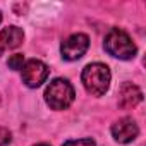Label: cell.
<instances>
[{
    "mask_svg": "<svg viewBox=\"0 0 146 146\" xmlns=\"http://www.w3.org/2000/svg\"><path fill=\"white\" fill-rule=\"evenodd\" d=\"M110 70L105 64L95 62L90 64L83 69L81 74V81L86 88L88 93H91L93 96H102L107 93L108 86H110Z\"/></svg>",
    "mask_w": 146,
    "mask_h": 146,
    "instance_id": "1",
    "label": "cell"
},
{
    "mask_svg": "<svg viewBox=\"0 0 146 146\" xmlns=\"http://www.w3.org/2000/svg\"><path fill=\"white\" fill-rule=\"evenodd\" d=\"M105 50H107V53H110L112 57H117L120 60H129L137 52L131 36L119 28H112L108 31V35L105 36Z\"/></svg>",
    "mask_w": 146,
    "mask_h": 146,
    "instance_id": "2",
    "label": "cell"
},
{
    "mask_svg": "<svg viewBox=\"0 0 146 146\" xmlns=\"http://www.w3.org/2000/svg\"><path fill=\"white\" fill-rule=\"evenodd\" d=\"M76 98V91L72 88V84L67 79H53L46 90H45V100L53 110H64L67 108Z\"/></svg>",
    "mask_w": 146,
    "mask_h": 146,
    "instance_id": "3",
    "label": "cell"
},
{
    "mask_svg": "<svg viewBox=\"0 0 146 146\" xmlns=\"http://www.w3.org/2000/svg\"><path fill=\"white\" fill-rule=\"evenodd\" d=\"M48 72H50V69L46 67V64H43L41 60L31 58V60L24 62V65L21 69L23 83L28 88H38V86H41L46 81Z\"/></svg>",
    "mask_w": 146,
    "mask_h": 146,
    "instance_id": "4",
    "label": "cell"
},
{
    "mask_svg": "<svg viewBox=\"0 0 146 146\" xmlns=\"http://www.w3.org/2000/svg\"><path fill=\"white\" fill-rule=\"evenodd\" d=\"M88 46H90V38L83 33H78V35L69 36L62 43L60 52H62V57L65 60H78L86 53Z\"/></svg>",
    "mask_w": 146,
    "mask_h": 146,
    "instance_id": "5",
    "label": "cell"
},
{
    "mask_svg": "<svg viewBox=\"0 0 146 146\" xmlns=\"http://www.w3.org/2000/svg\"><path fill=\"white\" fill-rule=\"evenodd\" d=\"M137 134H139V127L132 117H122L112 125V136L117 143L127 144V143L134 141L137 137Z\"/></svg>",
    "mask_w": 146,
    "mask_h": 146,
    "instance_id": "6",
    "label": "cell"
},
{
    "mask_svg": "<svg viewBox=\"0 0 146 146\" xmlns=\"http://www.w3.org/2000/svg\"><path fill=\"white\" fill-rule=\"evenodd\" d=\"M24 40V33L17 26H9L0 31V55H4L9 50L17 48Z\"/></svg>",
    "mask_w": 146,
    "mask_h": 146,
    "instance_id": "7",
    "label": "cell"
},
{
    "mask_svg": "<svg viewBox=\"0 0 146 146\" xmlns=\"http://www.w3.org/2000/svg\"><path fill=\"white\" fill-rule=\"evenodd\" d=\"M141 100H143V91L136 84H132V83L122 84V88L119 91V107L120 108H132Z\"/></svg>",
    "mask_w": 146,
    "mask_h": 146,
    "instance_id": "8",
    "label": "cell"
},
{
    "mask_svg": "<svg viewBox=\"0 0 146 146\" xmlns=\"http://www.w3.org/2000/svg\"><path fill=\"white\" fill-rule=\"evenodd\" d=\"M24 65V55L23 53H16L9 58V67L14 69V70H21Z\"/></svg>",
    "mask_w": 146,
    "mask_h": 146,
    "instance_id": "9",
    "label": "cell"
},
{
    "mask_svg": "<svg viewBox=\"0 0 146 146\" xmlns=\"http://www.w3.org/2000/svg\"><path fill=\"white\" fill-rule=\"evenodd\" d=\"M62 146H96L93 139H76V141H67Z\"/></svg>",
    "mask_w": 146,
    "mask_h": 146,
    "instance_id": "10",
    "label": "cell"
},
{
    "mask_svg": "<svg viewBox=\"0 0 146 146\" xmlns=\"http://www.w3.org/2000/svg\"><path fill=\"white\" fill-rule=\"evenodd\" d=\"M7 143H11V132L5 127H0V146H5Z\"/></svg>",
    "mask_w": 146,
    "mask_h": 146,
    "instance_id": "11",
    "label": "cell"
},
{
    "mask_svg": "<svg viewBox=\"0 0 146 146\" xmlns=\"http://www.w3.org/2000/svg\"><path fill=\"white\" fill-rule=\"evenodd\" d=\"M35 146H48V144H35Z\"/></svg>",
    "mask_w": 146,
    "mask_h": 146,
    "instance_id": "12",
    "label": "cell"
},
{
    "mask_svg": "<svg viewBox=\"0 0 146 146\" xmlns=\"http://www.w3.org/2000/svg\"><path fill=\"white\" fill-rule=\"evenodd\" d=\"M0 23H2V14H0Z\"/></svg>",
    "mask_w": 146,
    "mask_h": 146,
    "instance_id": "13",
    "label": "cell"
}]
</instances>
